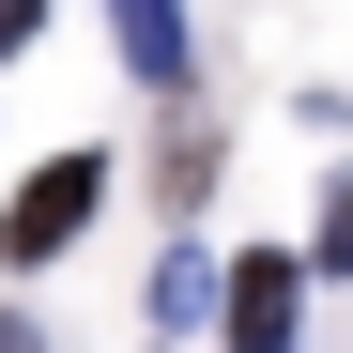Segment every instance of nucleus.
Instances as JSON below:
<instances>
[{"label": "nucleus", "mask_w": 353, "mask_h": 353, "mask_svg": "<svg viewBox=\"0 0 353 353\" xmlns=\"http://www.w3.org/2000/svg\"><path fill=\"white\" fill-rule=\"evenodd\" d=\"M307 276H353V185L323 200V246H307Z\"/></svg>", "instance_id": "39448f33"}, {"label": "nucleus", "mask_w": 353, "mask_h": 353, "mask_svg": "<svg viewBox=\"0 0 353 353\" xmlns=\"http://www.w3.org/2000/svg\"><path fill=\"white\" fill-rule=\"evenodd\" d=\"M92 200H108V154H62V169H31V185L0 200V261H62L77 230H92Z\"/></svg>", "instance_id": "f257e3e1"}, {"label": "nucleus", "mask_w": 353, "mask_h": 353, "mask_svg": "<svg viewBox=\"0 0 353 353\" xmlns=\"http://www.w3.org/2000/svg\"><path fill=\"white\" fill-rule=\"evenodd\" d=\"M0 353H46V338H31V323H0Z\"/></svg>", "instance_id": "0eeeda50"}, {"label": "nucleus", "mask_w": 353, "mask_h": 353, "mask_svg": "<svg viewBox=\"0 0 353 353\" xmlns=\"http://www.w3.org/2000/svg\"><path fill=\"white\" fill-rule=\"evenodd\" d=\"M200 307H215V276H200V246H169V261H154V323H200Z\"/></svg>", "instance_id": "20e7f679"}, {"label": "nucleus", "mask_w": 353, "mask_h": 353, "mask_svg": "<svg viewBox=\"0 0 353 353\" xmlns=\"http://www.w3.org/2000/svg\"><path fill=\"white\" fill-rule=\"evenodd\" d=\"M292 292H307V261L261 246L246 276H230V353H292Z\"/></svg>", "instance_id": "f03ea898"}, {"label": "nucleus", "mask_w": 353, "mask_h": 353, "mask_svg": "<svg viewBox=\"0 0 353 353\" xmlns=\"http://www.w3.org/2000/svg\"><path fill=\"white\" fill-rule=\"evenodd\" d=\"M123 62L169 92V77H185V0H123Z\"/></svg>", "instance_id": "7ed1b4c3"}, {"label": "nucleus", "mask_w": 353, "mask_h": 353, "mask_svg": "<svg viewBox=\"0 0 353 353\" xmlns=\"http://www.w3.org/2000/svg\"><path fill=\"white\" fill-rule=\"evenodd\" d=\"M31 16H46V0H0V46H31Z\"/></svg>", "instance_id": "423d86ee"}]
</instances>
